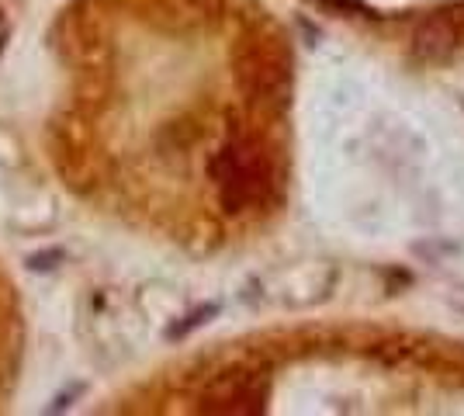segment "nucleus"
<instances>
[{"label":"nucleus","instance_id":"nucleus-1","mask_svg":"<svg viewBox=\"0 0 464 416\" xmlns=\"http://www.w3.org/2000/svg\"><path fill=\"white\" fill-rule=\"evenodd\" d=\"M212 178L218 184V198L229 216H243L264 208L274 198V163L253 139H229L212 163Z\"/></svg>","mask_w":464,"mask_h":416},{"label":"nucleus","instance_id":"nucleus-3","mask_svg":"<svg viewBox=\"0 0 464 416\" xmlns=\"http://www.w3.org/2000/svg\"><path fill=\"white\" fill-rule=\"evenodd\" d=\"M264 402H267V375H260L256 368H232L208 382V389L198 399V410L246 416L264 413Z\"/></svg>","mask_w":464,"mask_h":416},{"label":"nucleus","instance_id":"nucleus-4","mask_svg":"<svg viewBox=\"0 0 464 416\" xmlns=\"http://www.w3.org/2000/svg\"><path fill=\"white\" fill-rule=\"evenodd\" d=\"M461 18L454 15H433V18H426L420 28H416V35H412V53L426 63H440L447 60L450 53H454V45L461 39Z\"/></svg>","mask_w":464,"mask_h":416},{"label":"nucleus","instance_id":"nucleus-6","mask_svg":"<svg viewBox=\"0 0 464 416\" xmlns=\"http://www.w3.org/2000/svg\"><path fill=\"white\" fill-rule=\"evenodd\" d=\"M333 4H343V7H357V4H350V0H333Z\"/></svg>","mask_w":464,"mask_h":416},{"label":"nucleus","instance_id":"nucleus-5","mask_svg":"<svg viewBox=\"0 0 464 416\" xmlns=\"http://www.w3.org/2000/svg\"><path fill=\"white\" fill-rule=\"evenodd\" d=\"M215 313H218L215 305H205V309H198L194 316H188L184 323H180V326H174V330H170V337H184L188 330H194V326H201V323H208V316H215Z\"/></svg>","mask_w":464,"mask_h":416},{"label":"nucleus","instance_id":"nucleus-2","mask_svg":"<svg viewBox=\"0 0 464 416\" xmlns=\"http://www.w3.org/2000/svg\"><path fill=\"white\" fill-rule=\"evenodd\" d=\"M236 77L256 104H285L291 91V60L274 45H250L236 63Z\"/></svg>","mask_w":464,"mask_h":416}]
</instances>
